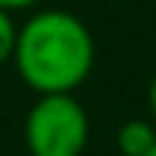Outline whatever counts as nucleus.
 Listing matches in <instances>:
<instances>
[{"instance_id": "2", "label": "nucleus", "mask_w": 156, "mask_h": 156, "mask_svg": "<svg viewBox=\"0 0 156 156\" xmlns=\"http://www.w3.org/2000/svg\"><path fill=\"white\" fill-rule=\"evenodd\" d=\"M23 140L29 156H83L89 144V115L73 93L38 96L26 112Z\"/></svg>"}, {"instance_id": "6", "label": "nucleus", "mask_w": 156, "mask_h": 156, "mask_svg": "<svg viewBox=\"0 0 156 156\" xmlns=\"http://www.w3.org/2000/svg\"><path fill=\"white\" fill-rule=\"evenodd\" d=\"M147 99H150V115H153V121H156V73H153V80H150V93H147Z\"/></svg>"}, {"instance_id": "3", "label": "nucleus", "mask_w": 156, "mask_h": 156, "mask_svg": "<svg viewBox=\"0 0 156 156\" xmlns=\"http://www.w3.org/2000/svg\"><path fill=\"white\" fill-rule=\"evenodd\" d=\"M118 153L121 156H147L156 147V121L150 118H131L118 127Z\"/></svg>"}, {"instance_id": "7", "label": "nucleus", "mask_w": 156, "mask_h": 156, "mask_svg": "<svg viewBox=\"0 0 156 156\" xmlns=\"http://www.w3.org/2000/svg\"><path fill=\"white\" fill-rule=\"evenodd\" d=\"M147 156H156V147H153V150H150V153H147Z\"/></svg>"}, {"instance_id": "5", "label": "nucleus", "mask_w": 156, "mask_h": 156, "mask_svg": "<svg viewBox=\"0 0 156 156\" xmlns=\"http://www.w3.org/2000/svg\"><path fill=\"white\" fill-rule=\"evenodd\" d=\"M41 0H0V6L3 10H10V13H16V10H32V6H38Z\"/></svg>"}, {"instance_id": "1", "label": "nucleus", "mask_w": 156, "mask_h": 156, "mask_svg": "<svg viewBox=\"0 0 156 156\" xmlns=\"http://www.w3.org/2000/svg\"><path fill=\"white\" fill-rule=\"evenodd\" d=\"M16 73L32 93H76L96 64V38L70 10H38L19 26L13 48Z\"/></svg>"}, {"instance_id": "4", "label": "nucleus", "mask_w": 156, "mask_h": 156, "mask_svg": "<svg viewBox=\"0 0 156 156\" xmlns=\"http://www.w3.org/2000/svg\"><path fill=\"white\" fill-rule=\"evenodd\" d=\"M16 32H19V26L13 23V13L0 6V64L13 61V48H16Z\"/></svg>"}]
</instances>
